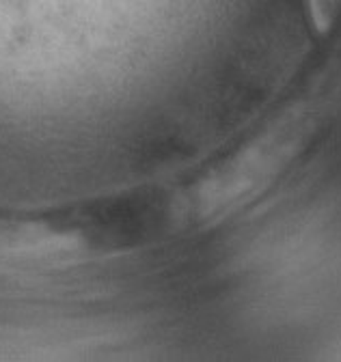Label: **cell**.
I'll list each match as a JSON object with an SVG mask.
<instances>
[{
    "instance_id": "2",
    "label": "cell",
    "mask_w": 341,
    "mask_h": 362,
    "mask_svg": "<svg viewBox=\"0 0 341 362\" xmlns=\"http://www.w3.org/2000/svg\"><path fill=\"white\" fill-rule=\"evenodd\" d=\"M307 7L313 26L320 33H326L341 11V0H307Z\"/></svg>"
},
{
    "instance_id": "1",
    "label": "cell",
    "mask_w": 341,
    "mask_h": 362,
    "mask_svg": "<svg viewBox=\"0 0 341 362\" xmlns=\"http://www.w3.org/2000/svg\"><path fill=\"white\" fill-rule=\"evenodd\" d=\"M318 110L296 104L272 119L227 160L205 173L182 199V216L214 224L262 197L309 143Z\"/></svg>"
}]
</instances>
